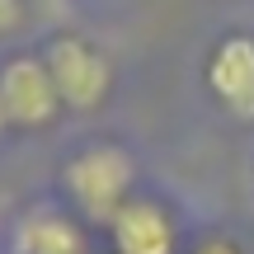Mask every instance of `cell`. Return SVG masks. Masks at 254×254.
Here are the masks:
<instances>
[{"label": "cell", "instance_id": "cell-5", "mask_svg": "<svg viewBox=\"0 0 254 254\" xmlns=\"http://www.w3.org/2000/svg\"><path fill=\"white\" fill-rule=\"evenodd\" d=\"M113 254H174V217L155 198H127V207L109 221Z\"/></svg>", "mask_w": 254, "mask_h": 254}, {"label": "cell", "instance_id": "cell-4", "mask_svg": "<svg viewBox=\"0 0 254 254\" xmlns=\"http://www.w3.org/2000/svg\"><path fill=\"white\" fill-rule=\"evenodd\" d=\"M207 90L236 123H254V38L250 33H226L207 52Z\"/></svg>", "mask_w": 254, "mask_h": 254}, {"label": "cell", "instance_id": "cell-8", "mask_svg": "<svg viewBox=\"0 0 254 254\" xmlns=\"http://www.w3.org/2000/svg\"><path fill=\"white\" fill-rule=\"evenodd\" d=\"M193 254H245L231 236H207L202 245H193Z\"/></svg>", "mask_w": 254, "mask_h": 254}, {"label": "cell", "instance_id": "cell-2", "mask_svg": "<svg viewBox=\"0 0 254 254\" xmlns=\"http://www.w3.org/2000/svg\"><path fill=\"white\" fill-rule=\"evenodd\" d=\"M43 62H47V75H52L57 94H62V109H71V113H94L113 94V62L85 33L47 38Z\"/></svg>", "mask_w": 254, "mask_h": 254}, {"label": "cell", "instance_id": "cell-9", "mask_svg": "<svg viewBox=\"0 0 254 254\" xmlns=\"http://www.w3.org/2000/svg\"><path fill=\"white\" fill-rule=\"evenodd\" d=\"M0 132H9V127H5V109H0Z\"/></svg>", "mask_w": 254, "mask_h": 254}, {"label": "cell", "instance_id": "cell-6", "mask_svg": "<svg viewBox=\"0 0 254 254\" xmlns=\"http://www.w3.org/2000/svg\"><path fill=\"white\" fill-rule=\"evenodd\" d=\"M14 254H90L80 221H71L57 207H28L9 231Z\"/></svg>", "mask_w": 254, "mask_h": 254}, {"label": "cell", "instance_id": "cell-7", "mask_svg": "<svg viewBox=\"0 0 254 254\" xmlns=\"http://www.w3.org/2000/svg\"><path fill=\"white\" fill-rule=\"evenodd\" d=\"M24 24H28V5L24 0H0V38L19 33Z\"/></svg>", "mask_w": 254, "mask_h": 254}, {"label": "cell", "instance_id": "cell-3", "mask_svg": "<svg viewBox=\"0 0 254 254\" xmlns=\"http://www.w3.org/2000/svg\"><path fill=\"white\" fill-rule=\"evenodd\" d=\"M0 109H5V127L14 132H43L66 113L43 52H19L0 66Z\"/></svg>", "mask_w": 254, "mask_h": 254}, {"label": "cell", "instance_id": "cell-1", "mask_svg": "<svg viewBox=\"0 0 254 254\" xmlns=\"http://www.w3.org/2000/svg\"><path fill=\"white\" fill-rule=\"evenodd\" d=\"M62 184H66V193H71V202L80 207L85 221L109 226V221L127 207V198H136L132 193L136 160L118 141H90V146H80V151L66 160Z\"/></svg>", "mask_w": 254, "mask_h": 254}]
</instances>
